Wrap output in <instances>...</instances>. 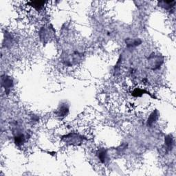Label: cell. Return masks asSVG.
I'll list each match as a JSON object with an SVG mask.
<instances>
[{"instance_id":"1","label":"cell","mask_w":176,"mask_h":176,"mask_svg":"<svg viewBox=\"0 0 176 176\" xmlns=\"http://www.w3.org/2000/svg\"><path fill=\"white\" fill-rule=\"evenodd\" d=\"M2 86L5 89L6 93L8 94L10 92L11 88L13 86V81L10 76H4L2 77Z\"/></svg>"},{"instance_id":"2","label":"cell","mask_w":176,"mask_h":176,"mask_svg":"<svg viewBox=\"0 0 176 176\" xmlns=\"http://www.w3.org/2000/svg\"><path fill=\"white\" fill-rule=\"evenodd\" d=\"M98 158L100 160V161L102 163H105L107 160V151L105 149H100L97 152Z\"/></svg>"},{"instance_id":"3","label":"cell","mask_w":176,"mask_h":176,"mask_svg":"<svg viewBox=\"0 0 176 176\" xmlns=\"http://www.w3.org/2000/svg\"><path fill=\"white\" fill-rule=\"evenodd\" d=\"M14 140H15V145L18 146V147H20V146L24 145L25 141H26V138H25V136L24 134H17L15 136Z\"/></svg>"},{"instance_id":"4","label":"cell","mask_w":176,"mask_h":176,"mask_svg":"<svg viewBox=\"0 0 176 176\" xmlns=\"http://www.w3.org/2000/svg\"><path fill=\"white\" fill-rule=\"evenodd\" d=\"M68 111H69V107H68V105H66L65 104H63L60 107V108L58 109V111H57V116H59V117L65 116L68 113Z\"/></svg>"},{"instance_id":"5","label":"cell","mask_w":176,"mask_h":176,"mask_svg":"<svg viewBox=\"0 0 176 176\" xmlns=\"http://www.w3.org/2000/svg\"><path fill=\"white\" fill-rule=\"evenodd\" d=\"M157 118H158V114H157V111L155 110L151 114L149 118H148L147 125H149V126L152 125L157 120Z\"/></svg>"},{"instance_id":"6","label":"cell","mask_w":176,"mask_h":176,"mask_svg":"<svg viewBox=\"0 0 176 176\" xmlns=\"http://www.w3.org/2000/svg\"><path fill=\"white\" fill-rule=\"evenodd\" d=\"M164 143H165V145L169 150L172 149L173 146V139L171 136L169 135V136H166L164 139Z\"/></svg>"},{"instance_id":"7","label":"cell","mask_w":176,"mask_h":176,"mask_svg":"<svg viewBox=\"0 0 176 176\" xmlns=\"http://www.w3.org/2000/svg\"><path fill=\"white\" fill-rule=\"evenodd\" d=\"M31 5L33 7L36 9V10H39L43 8V6H44L45 2L44 1H31L30 2Z\"/></svg>"}]
</instances>
